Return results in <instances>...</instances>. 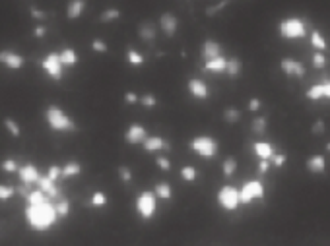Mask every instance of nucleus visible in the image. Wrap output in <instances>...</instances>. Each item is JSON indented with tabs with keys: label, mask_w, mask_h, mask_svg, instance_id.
Segmentation results:
<instances>
[{
	"label": "nucleus",
	"mask_w": 330,
	"mask_h": 246,
	"mask_svg": "<svg viewBox=\"0 0 330 246\" xmlns=\"http://www.w3.org/2000/svg\"><path fill=\"white\" fill-rule=\"evenodd\" d=\"M311 61H313V66H315L317 70L325 68V66H327V62H329L327 61V55H325V53H319V51H317V53H313Z\"/></svg>",
	"instance_id": "58836bf2"
},
{
	"label": "nucleus",
	"mask_w": 330,
	"mask_h": 246,
	"mask_svg": "<svg viewBox=\"0 0 330 246\" xmlns=\"http://www.w3.org/2000/svg\"><path fill=\"white\" fill-rule=\"evenodd\" d=\"M45 121L49 124V128L55 130V132H76L78 130L74 121L66 115L59 105H49L45 109Z\"/></svg>",
	"instance_id": "f03ea898"
},
{
	"label": "nucleus",
	"mask_w": 330,
	"mask_h": 246,
	"mask_svg": "<svg viewBox=\"0 0 330 246\" xmlns=\"http://www.w3.org/2000/svg\"><path fill=\"white\" fill-rule=\"evenodd\" d=\"M125 140L131 144V146H140L148 140V132L142 124L138 123H132L129 128H127V134H125Z\"/></svg>",
	"instance_id": "9d476101"
},
{
	"label": "nucleus",
	"mask_w": 330,
	"mask_h": 246,
	"mask_svg": "<svg viewBox=\"0 0 330 246\" xmlns=\"http://www.w3.org/2000/svg\"><path fill=\"white\" fill-rule=\"evenodd\" d=\"M228 4H230V0H222L220 4H214V6H210V8L206 10V16H214L216 12H220V10H224V8L228 6Z\"/></svg>",
	"instance_id": "de8ad7c7"
},
{
	"label": "nucleus",
	"mask_w": 330,
	"mask_h": 246,
	"mask_svg": "<svg viewBox=\"0 0 330 246\" xmlns=\"http://www.w3.org/2000/svg\"><path fill=\"white\" fill-rule=\"evenodd\" d=\"M187 88H189V93H191L195 99L206 101V99L210 97V90H208L206 82H202L200 78H191L189 84H187Z\"/></svg>",
	"instance_id": "f8f14e48"
},
{
	"label": "nucleus",
	"mask_w": 330,
	"mask_h": 246,
	"mask_svg": "<svg viewBox=\"0 0 330 246\" xmlns=\"http://www.w3.org/2000/svg\"><path fill=\"white\" fill-rule=\"evenodd\" d=\"M181 179L187 181V183H195L197 181V169L193 165H187L181 169Z\"/></svg>",
	"instance_id": "c9c22d12"
},
{
	"label": "nucleus",
	"mask_w": 330,
	"mask_h": 246,
	"mask_svg": "<svg viewBox=\"0 0 330 246\" xmlns=\"http://www.w3.org/2000/svg\"><path fill=\"white\" fill-rule=\"evenodd\" d=\"M323 86H325V97H327V99H330V80L323 82Z\"/></svg>",
	"instance_id": "13d9d810"
},
{
	"label": "nucleus",
	"mask_w": 330,
	"mask_h": 246,
	"mask_svg": "<svg viewBox=\"0 0 330 246\" xmlns=\"http://www.w3.org/2000/svg\"><path fill=\"white\" fill-rule=\"evenodd\" d=\"M16 192H18V190H16L14 186L0 184V200H2V202H6V200H10V198H12Z\"/></svg>",
	"instance_id": "79ce46f5"
},
{
	"label": "nucleus",
	"mask_w": 330,
	"mask_h": 246,
	"mask_svg": "<svg viewBox=\"0 0 330 246\" xmlns=\"http://www.w3.org/2000/svg\"><path fill=\"white\" fill-rule=\"evenodd\" d=\"M4 126L8 128V132L14 136V138H20V134H22V130H20V126H18V123L14 121V119H4Z\"/></svg>",
	"instance_id": "4c0bfd02"
},
{
	"label": "nucleus",
	"mask_w": 330,
	"mask_h": 246,
	"mask_svg": "<svg viewBox=\"0 0 330 246\" xmlns=\"http://www.w3.org/2000/svg\"><path fill=\"white\" fill-rule=\"evenodd\" d=\"M142 148L146 150V152H152V154H156V152H162V150H169V144L165 142V138L162 136H148V140L142 144Z\"/></svg>",
	"instance_id": "aec40b11"
},
{
	"label": "nucleus",
	"mask_w": 330,
	"mask_h": 246,
	"mask_svg": "<svg viewBox=\"0 0 330 246\" xmlns=\"http://www.w3.org/2000/svg\"><path fill=\"white\" fill-rule=\"evenodd\" d=\"M261 175H266L268 171H270V161H266V159H261V163H259V169H257Z\"/></svg>",
	"instance_id": "6e6d98bb"
},
{
	"label": "nucleus",
	"mask_w": 330,
	"mask_h": 246,
	"mask_svg": "<svg viewBox=\"0 0 330 246\" xmlns=\"http://www.w3.org/2000/svg\"><path fill=\"white\" fill-rule=\"evenodd\" d=\"M18 177H20L22 184H26V186L37 184V183H39V179H41V175H39V169H37L33 163H26L24 167H20V171H18Z\"/></svg>",
	"instance_id": "9b49d317"
},
{
	"label": "nucleus",
	"mask_w": 330,
	"mask_h": 246,
	"mask_svg": "<svg viewBox=\"0 0 330 246\" xmlns=\"http://www.w3.org/2000/svg\"><path fill=\"white\" fill-rule=\"evenodd\" d=\"M119 18H121V10H119V8H107V10H103L101 16H99V20H101L103 24L115 22V20H119Z\"/></svg>",
	"instance_id": "2f4dec72"
},
{
	"label": "nucleus",
	"mask_w": 330,
	"mask_h": 246,
	"mask_svg": "<svg viewBox=\"0 0 330 246\" xmlns=\"http://www.w3.org/2000/svg\"><path fill=\"white\" fill-rule=\"evenodd\" d=\"M286 161H288V155L286 154H278V155H274V159H272V163H274V167H284L286 165Z\"/></svg>",
	"instance_id": "3c124183"
},
{
	"label": "nucleus",
	"mask_w": 330,
	"mask_h": 246,
	"mask_svg": "<svg viewBox=\"0 0 330 246\" xmlns=\"http://www.w3.org/2000/svg\"><path fill=\"white\" fill-rule=\"evenodd\" d=\"M55 206H57V212H59V215H61V217H68V214H70V200H68V198H65V196H63V198H59Z\"/></svg>",
	"instance_id": "f704fd0d"
},
{
	"label": "nucleus",
	"mask_w": 330,
	"mask_h": 246,
	"mask_svg": "<svg viewBox=\"0 0 330 246\" xmlns=\"http://www.w3.org/2000/svg\"><path fill=\"white\" fill-rule=\"evenodd\" d=\"M47 177L51 179V181H61L63 179V167H59V165H51L49 169H47Z\"/></svg>",
	"instance_id": "a19ab883"
},
{
	"label": "nucleus",
	"mask_w": 330,
	"mask_h": 246,
	"mask_svg": "<svg viewBox=\"0 0 330 246\" xmlns=\"http://www.w3.org/2000/svg\"><path fill=\"white\" fill-rule=\"evenodd\" d=\"M158 194L156 192H152V190H144L142 194H138V198H136V212H138V215L142 217V219H152L154 214H156V210H158Z\"/></svg>",
	"instance_id": "39448f33"
},
{
	"label": "nucleus",
	"mask_w": 330,
	"mask_h": 246,
	"mask_svg": "<svg viewBox=\"0 0 330 246\" xmlns=\"http://www.w3.org/2000/svg\"><path fill=\"white\" fill-rule=\"evenodd\" d=\"M253 150H255V154L259 159H266V161H272L274 159V146L272 144H268V142H255V146H253Z\"/></svg>",
	"instance_id": "4be33fe9"
},
{
	"label": "nucleus",
	"mask_w": 330,
	"mask_h": 246,
	"mask_svg": "<svg viewBox=\"0 0 330 246\" xmlns=\"http://www.w3.org/2000/svg\"><path fill=\"white\" fill-rule=\"evenodd\" d=\"M18 194H20V196H24V198H28V194H30V186H20V188H18Z\"/></svg>",
	"instance_id": "4d7b16f0"
},
{
	"label": "nucleus",
	"mask_w": 330,
	"mask_h": 246,
	"mask_svg": "<svg viewBox=\"0 0 330 246\" xmlns=\"http://www.w3.org/2000/svg\"><path fill=\"white\" fill-rule=\"evenodd\" d=\"M218 204L226 212H235L241 206V190H237L235 186L231 184L222 186L220 192H218Z\"/></svg>",
	"instance_id": "423d86ee"
},
{
	"label": "nucleus",
	"mask_w": 330,
	"mask_h": 246,
	"mask_svg": "<svg viewBox=\"0 0 330 246\" xmlns=\"http://www.w3.org/2000/svg\"><path fill=\"white\" fill-rule=\"evenodd\" d=\"M156 163H158V167H160L162 171H171V161H169L165 155H158V157H156Z\"/></svg>",
	"instance_id": "49530a36"
},
{
	"label": "nucleus",
	"mask_w": 330,
	"mask_h": 246,
	"mask_svg": "<svg viewBox=\"0 0 330 246\" xmlns=\"http://www.w3.org/2000/svg\"><path fill=\"white\" fill-rule=\"evenodd\" d=\"M305 167L313 175H323L327 171V159H325V155H313V157L307 159Z\"/></svg>",
	"instance_id": "f3484780"
},
{
	"label": "nucleus",
	"mask_w": 330,
	"mask_h": 246,
	"mask_svg": "<svg viewBox=\"0 0 330 246\" xmlns=\"http://www.w3.org/2000/svg\"><path fill=\"white\" fill-rule=\"evenodd\" d=\"M30 14H32L33 20H39V22L47 18V12H45V10H39V8H35V6H32V8H30Z\"/></svg>",
	"instance_id": "09e8293b"
},
{
	"label": "nucleus",
	"mask_w": 330,
	"mask_h": 246,
	"mask_svg": "<svg viewBox=\"0 0 330 246\" xmlns=\"http://www.w3.org/2000/svg\"><path fill=\"white\" fill-rule=\"evenodd\" d=\"M0 62H2L6 68H10V70H20V68H24L26 59H24L22 55L12 53V51H2V53H0Z\"/></svg>",
	"instance_id": "4468645a"
},
{
	"label": "nucleus",
	"mask_w": 330,
	"mask_h": 246,
	"mask_svg": "<svg viewBox=\"0 0 330 246\" xmlns=\"http://www.w3.org/2000/svg\"><path fill=\"white\" fill-rule=\"evenodd\" d=\"M241 72H243V62H241V59H239V57H231L230 62H228L226 74H228L230 78H239Z\"/></svg>",
	"instance_id": "393cba45"
},
{
	"label": "nucleus",
	"mask_w": 330,
	"mask_h": 246,
	"mask_svg": "<svg viewBox=\"0 0 330 246\" xmlns=\"http://www.w3.org/2000/svg\"><path fill=\"white\" fill-rule=\"evenodd\" d=\"M127 59H129V64L134 66V68L144 66V55H140L134 47H129V49H127Z\"/></svg>",
	"instance_id": "cd10ccee"
},
{
	"label": "nucleus",
	"mask_w": 330,
	"mask_h": 246,
	"mask_svg": "<svg viewBox=\"0 0 330 246\" xmlns=\"http://www.w3.org/2000/svg\"><path fill=\"white\" fill-rule=\"evenodd\" d=\"M325 128H327V126H325V121H321V119H319L317 123L313 124V134L321 136V134H325Z\"/></svg>",
	"instance_id": "603ef678"
},
{
	"label": "nucleus",
	"mask_w": 330,
	"mask_h": 246,
	"mask_svg": "<svg viewBox=\"0 0 330 246\" xmlns=\"http://www.w3.org/2000/svg\"><path fill=\"white\" fill-rule=\"evenodd\" d=\"M107 202H109V200H107V194L101 192V190H99V192H94V194H92V200H90V204H92L94 208H103Z\"/></svg>",
	"instance_id": "e433bc0d"
},
{
	"label": "nucleus",
	"mask_w": 330,
	"mask_h": 246,
	"mask_svg": "<svg viewBox=\"0 0 330 246\" xmlns=\"http://www.w3.org/2000/svg\"><path fill=\"white\" fill-rule=\"evenodd\" d=\"M37 186H39V188H41V190H43V192H45L51 200H59V198H63V196H61V190H59V186H57V183H55V181H51L47 175L39 179Z\"/></svg>",
	"instance_id": "dca6fc26"
},
{
	"label": "nucleus",
	"mask_w": 330,
	"mask_h": 246,
	"mask_svg": "<svg viewBox=\"0 0 330 246\" xmlns=\"http://www.w3.org/2000/svg\"><path fill=\"white\" fill-rule=\"evenodd\" d=\"M125 101L129 105H134V103H140V95H136L134 92H127L125 93Z\"/></svg>",
	"instance_id": "864d4df0"
},
{
	"label": "nucleus",
	"mask_w": 330,
	"mask_h": 246,
	"mask_svg": "<svg viewBox=\"0 0 330 246\" xmlns=\"http://www.w3.org/2000/svg\"><path fill=\"white\" fill-rule=\"evenodd\" d=\"M2 171H6V173H18L20 165H18L16 159H4L2 161Z\"/></svg>",
	"instance_id": "37998d69"
},
{
	"label": "nucleus",
	"mask_w": 330,
	"mask_h": 246,
	"mask_svg": "<svg viewBox=\"0 0 330 246\" xmlns=\"http://www.w3.org/2000/svg\"><path fill=\"white\" fill-rule=\"evenodd\" d=\"M59 219H61V215L57 212V206L51 200H47L43 204H37V206H26V223L32 227L33 231L45 233Z\"/></svg>",
	"instance_id": "f257e3e1"
},
{
	"label": "nucleus",
	"mask_w": 330,
	"mask_h": 246,
	"mask_svg": "<svg viewBox=\"0 0 330 246\" xmlns=\"http://www.w3.org/2000/svg\"><path fill=\"white\" fill-rule=\"evenodd\" d=\"M140 103H142L146 109H152V107L158 105V99H156V95H152V93H144V95L140 97Z\"/></svg>",
	"instance_id": "c03bdc74"
},
{
	"label": "nucleus",
	"mask_w": 330,
	"mask_h": 246,
	"mask_svg": "<svg viewBox=\"0 0 330 246\" xmlns=\"http://www.w3.org/2000/svg\"><path fill=\"white\" fill-rule=\"evenodd\" d=\"M41 68L51 76V80H63L65 64L61 62V53H49L47 57H43Z\"/></svg>",
	"instance_id": "0eeeda50"
},
{
	"label": "nucleus",
	"mask_w": 330,
	"mask_h": 246,
	"mask_svg": "<svg viewBox=\"0 0 330 246\" xmlns=\"http://www.w3.org/2000/svg\"><path fill=\"white\" fill-rule=\"evenodd\" d=\"M117 173H119V179H121L123 183H131V181H132L131 167H127V165H121V167L117 169Z\"/></svg>",
	"instance_id": "a18cd8bd"
},
{
	"label": "nucleus",
	"mask_w": 330,
	"mask_h": 246,
	"mask_svg": "<svg viewBox=\"0 0 330 246\" xmlns=\"http://www.w3.org/2000/svg\"><path fill=\"white\" fill-rule=\"evenodd\" d=\"M224 121L228 124H237L241 121V111L237 107H228L224 109Z\"/></svg>",
	"instance_id": "7c9ffc66"
},
{
	"label": "nucleus",
	"mask_w": 330,
	"mask_h": 246,
	"mask_svg": "<svg viewBox=\"0 0 330 246\" xmlns=\"http://www.w3.org/2000/svg\"><path fill=\"white\" fill-rule=\"evenodd\" d=\"M61 62L65 64V68H74L78 64V53L72 47H65L61 51Z\"/></svg>",
	"instance_id": "b1692460"
},
{
	"label": "nucleus",
	"mask_w": 330,
	"mask_h": 246,
	"mask_svg": "<svg viewBox=\"0 0 330 246\" xmlns=\"http://www.w3.org/2000/svg\"><path fill=\"white\" fill-rule=\"evenodd\" d=\"M264 198V184L261 181H247L241 188V204H253L255 200Z\"/></svg>",
	"instance_id": "6e6552de"
},
{
	"label": "nucleus",
	"mask_w": 330,
	"mask_h": 246,
	"mask_svg": "<svg viewBox=\"0 0 330 246\" xmlns=\"http://www.w3.org/2000/svg\"><path fill=\"white\" fill-rule=\"evenodd\" d=\"M138 37H140V39H142L144 43L152 45V43L156 41V37H158L156 26H154L152 22H142V24L138 26Z\"/></svg>",
	"instance_id": "6ab92c4d"
},
{
	"label": "nucleus",
	"mask_w": 330,
	"mask_h": 246,
	"mask_svg": "<svg viewBox=\"0 0 330 246\" xmlns=\"http://www.w3.org/2000/svg\"><path fill=\"white\" fill-rule=\"evenodd\" d=\"M33 35H35L37 39H43V37L47 35V28H45L43 24H39V26H35V30H33Z\"/></svg>",
	"instance_id": "5fc2aeb1"
},
{
	"label": "nucleus",
	"mask_w": 330,
	"mask_h": 246,
	"mask_svg": "<svg viewBox=\"0 0 330 246\" xmlns=\"http://www.w3.org/2000/svg\"><path fill=\"white\" fill-rule=\"evenodd\" d=\"M47 200H51L41 188L39 190H33L28 194V198H26V206H37V204H43V202H47Z\"/></svg>",
	"instance_id": "bb28decb"
},
{
	"label": "nucleus",
	"mask_w": 330,
	"mask_h": 246,
	"mask_svg": "<svg viewBox=\"0 0 330 246\" xmlns=\"http://www.w3.org/2000/svg\"><path fill=\"white\" fill-rule=\"evenodd\" d=\"M305 97L309 99V101H319V99H323L325 97V86L323 84H315V86H311L307 93H305Z\"/></svg>",
	"instance_id": "c756f323"
},
{
	"label": "nucleus",
	"mask_w": 330,
	"mask_h": 246,
	"mask_svg": "<svg viewBox=\"0 0 330 246\" xmlns=\"http://www.w3.org/2000/svg\"><path fill=\"white\" fill-rule=\"evenodd\" d=\"M88 8V0H70L66 6V18L68 20H78Z\"/></svg>",
	"instance_id": "a211bd4d"
},
{
	"label": "nucleus",
	"mask_w": 330,
	"mask_h": 246,
	"mask_svg": "<svg viewBox=\"0 0 330 246\" xmlns=\"http://www.w3.org/2000/svg\"><path fill=\"white\" fill-rule=\"evenodd\" d=\"M160 28L167 37H173L179 30V18L173 12H164L160 18Z\"/></svg>",
	"instance_id": "ddd939ff"
},
{
	"label": "nucleus",
	"mask_w": 330,
	"mask_h": 246,
	"mask_svg": "<svg viewBox=\"0 0 330 246\" xmlns=\"http://www.w3.org/2000/svg\"><path fill=\"white\" fill-rule=\"evenodd\" d=\"M311 47H315L319 53L329 51V43H327V39H325L323 31H319V30L311 31Z\"/></svg>",
	"instance_id": "5701e85b"
},
{
	"label": "nucleus",
	"mask_w": 330,
	"mask_h": 246,
	"mask_svg": "<svg viewBox=\"0 0 330 246\" xmlns=\"http://www.w3.org/2000/svg\"><path fill=\"white\" fill-rule=\"evenodd\" d=\"M278 33L282 39H303L307 35V22L303 18H297V16H290V18H284L280 24H278Z\"/></svg>",
	"instance_id": "7ed1b4c3"
},
{
	"label": "nucleus",
	"mask_w": 330,
	"mask_h": 246,
	"mask_svg": "<svg viewBox=\"0 0 330 246\" xmlns=\"http://www.w3.org/2000/svg\"><path fill=\"white\" fill-rule=\"evenodd\" d=\"M191 150L197 152L202 159L210 161V159H214V157L218 155V152H220V144H218L216 138L202 134V136H195V138L191 140Z\"/></svg>",
	"instance_id": "20e7f679"
},
{
	"label": "nucleus",
	"mask_w": 330,
	"mask_h": 246,
	"mask_svg": "<svg viewBox=\"0 0 330 246\" xmlns=\"http://www.w3.org/2000/svg\"><path fill=\"white\" fill-rule=\"evenodd\" d=\"M327 150H329V152H330V142H329V144H327Z\"/></svg>",
	"instance_id": "bf43d9fd"
},
{
	"label": "nucleus",
	"mask_w": 330,
	"mask_h": 246,
	"mask_svg": "<svg viewBox=\"0 0 330 246\" xmlns=\"http://www.w3.org/2000/svg\"><path fill=\"white\" fill-rule=\"evenodd\" d=\"M82 173V165L78 161H68L65 167H63V181L65 179H72V177H78Z\"/></svg>",
	"instance_id": "a878e982"
},
{
	"label": "nucleus",
	"mask_w": 330,
	"mask_h": 246,
	"mask_svg": "<svg viewBox=\"0 0 330 246\" xmlns=\"http://www.w3.org/2000/svg\"><path fill=\"white\" fill-rule=\"evenodd\" d=\"M253 134H257V136H264V132H266V128H268V119L266 117H257L255 121H253Z\"/></svg>",
	"instance_id": "473e14b6"
},
{
	"label": "nucleus",
	"mask_w": 330,
	"mask_h": 246,
	"mask_svg": "<svg viewBox=\"0 0 330 246\" xmlns=\"http://www.w3.org/2000/svg\"><path fill=\"white\" fill-rule=\"evenodd\" d=\"M90 47H92V51H94V53H101V55L109 53V45H107L103 39H94Z\"/></svg>",
	"instance_id": "ea45409f"
},
{
	"label": "nucleus",
	"mask_w": 330,
	"mask_h": 246,
	"mask_svg": "<svg viewBox=\"0 0 330 246\" xmlns=\"http://www.w3.org/2000/svg\"><path fill=\"white\" fill-rule=\"evenodd\" d=\"M247 107H249L251 113H257V111L263 107V101H261L259 97H253V99H249V105H247Z\"/></svg>",
	"instance_id": "8fccbe9b"
},
{
	"label": "nucleus",
	"mask_w": 330,
	"mask_h": 246,
	"mask_svg": "<svg viewBox=\"0 0 330 246\" xmlns=\"http://www.w3.org/2000/svg\"><path fill=\"white\" fill-rule=\"evenodd\" d=\"M154 192L158 194L160 200H171V198H173V188H171L169 183H158Z\"/></svg>",
	"instance_id": "c85d7f7f"
},
{
	"label": "nucleus",
	"mask_w": 330,
	"mask_h": 246,
	"mask_svg": "<svg viewBox=\"0 0 330 246\" xmlns=\"http://www.w3.org/2000/svg\"><path fill=\"white\" fill-rule=\"evenodd\" d=\"M228 62L230 59H226L224 55L218 57V59H212V61H206L204 62V70L206 72H212V74H222L228 70Z\"/></svg>",
	"instance_id": "412c9836"
},
{
	"label": "nucleus",
	"mask_w": 330,
	"mask_h": 246,
	"mask_svg": "<svg viewBox=\"0 0 330 246\" xmlns=\"http://www.w3.org/2000/svg\"><path fill=\"white\" fill-rule=\"evenodd\" d=\"M280 68H282V72H284L286 76H290V78H305V74H307L305 64L299 62L297 59H292V57H284V59L280 61Z\"/></svg>",
	"instance_id": "1a4fd4ad"
},
{
	"label": "nucleus",
	"mask_w": 330,
	"mask_h": 246,
	"mask_svg": "<svg viewBox=\"0 0 330 246\" xmlns=\"http://www.w3.org/2000/svg\"><path fill=\"white\" fill-rule=\"evenodd\" d=\"M222 171H224V177H226V179H231V177L235 175V171H237V161H235L233 157H228V159L224 161V165H222Z\"/></svg>",
	"instance_id": "72a5a7b5"
},
{
	"label": "nucleus",
	"mask_w": 330,
	"mask_h": 246,
	"mask_svg": "<svg viewBox=\"0 0 330 246\" xmlns=\"http://www.w3.org/2000/svg\"><path fill=\"white\" fill-rule=\"evenodd\" d=\"M222 51H224V47L214 39H206L202 43V59L204 61H212V59L222 57Z\"/></svg>",
	"instance_id": "2eb2a0df"
}]
</instances>
